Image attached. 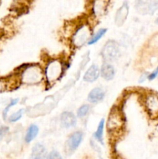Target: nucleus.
I'll use <instances>...</instances> for the list:
<instances>
[{"label":"nucleus","mask_w":158,"mask_h":159,"mask_svg":"<svg viewBox=\"0 0 158 159\" xmlns=\"http://www.w3.org/2000/svg\"><path fill=\"white\" fill-rule=\"evenodd\" d=\"M43 73L38 65H30L24 68L20 75V80L27 85L38 84L43 80Z\"/></svg>","instance_id":"1"},{"label":"nucleus","mask_w":158,"mask_h":159,"mask_svg":"<svg viewBox=\"0 0 158 159\" xmlns=\"http://www.w3.org/2000/svg\"><path fill=\"white\" fill-rule=\"evenodd\" d=\"M124 126L123 115L118 108H113L108 115L107 129L112 134H117L122 130Z\"/></svg>","instance_id":"2"},{"label":"nucleus","mask_w":158,"mask_h":159,"mask_svg":"<svg viewBox=\"0 0 158 159\" xmlns=\"http://www.w3.org/2000/svg\"><path fill=\"white\" fill-rule=\"evenodd\" d=\"M64 67L61 61L59 59L50 60L45 68V76L49 83L57 82L63 73Z\"/></svg>","instance_id":"3"},{"label":"nucleus","mask_w":158,"mask_h":159,"mask_svg":"<svg viewBox=\"0 0 158 159\" xmlns=\"http://www.w3.org/2000/svg\"><path fill=\"white\" fill-rule=\"evenodd\" d=\"M91 37V30L89 25L84 23L74 31L72 37V43L76 48H81L90 40Z\"/></svg>","instance_id":"4"},{"label":"nucleus","mask_w":158,"mask_h":159,"mask_svg":"<svg viewBox=\"0 0 158 159\" xmlns=\"http://www.w3.org/2000/svg\"><path fill=\"white\" fill-rule=\"evenodd\" d=\"M102 54L106 61H112L116 60L119 54V46L112 40L107 42L102 49Z\"/></svg>","instance_id":"5"},{"label":"nucleus","mask_w":158,"mask_h":159,"mask_svg":"<svg viewBox=\"0 0 158 159\" xmlns=\"http://www.w3.org/2000/svg\"><path fill=\"white\" fill-rule=\"evenodd\" d=\"M145 106L152 117L158 116V96L153 93L147 95L145 98Z\"/></svg>","instance_id":"6"},{"label":"nucleus","mask_w":158,"mask_h":159,"mask_svg":"<svg viewBox=\"0 0 158 159\" xmlns=\"http://www.w3.org/2000/svg\"><path fill=\"white\" fill-rule=\"evenodd\" d=\"M84 134L81 131H76L71 134L67 141V148L69 152H72L75 151L81 143L83 140Z\"/></svg>","instance_id":"7"},{"label":"nucleus","mask_w":158,"mask_h":159,"mask_svg":"<svg viewBox=\"0 0 158 159\" xmlns=\"http://www.w3.org/2000/svg\"><path fill=\"white\" fill-rule=\"evenodd\" d=\"M129 15V6L126 2L123 3L117 10L115 16V23L117 26H120L124 23Z\"/></svg>","instance_id":"8"},{"label":"nucleus","mask_w":158,"mask_h":159,"mask_svg":"<svg viewBox=\"0 0 158 159\" xmlns=\"http://www.w3.org/2000/svg\"><path fill=\"white\" fill-rule=\"evenodd\" d=\"M60 123L64 128H70L76 125L77 119L75 115L71 112H64L60 115Z\"/></svg>","instance_id":"9"},{"label":"nucleus","mask_w":158,"mask_h":159,"mask_svg":"<svg viewBox=\"0 0 158 159\" xmlns=\"http://www.w3.org/2000/svg\"><path fill=\"white\" fill-rule=\"evenodd\" d=\"M46 149L44 145L40 143H37L33 145L31 153L32 159H45L46 158Z\"/></svg>","instance_id":"10"},{"label":"nucleus","mask_w":158,"mask_h":159,"mask_svg":"<svg viewBox=\"0 0 158 159\" xmlns=\"http://www.w3.org/2000/svg\"><path fill=\"white\" fill-rule=\"evenodd\" d=\"M100 75V70L96 65H92L89 67L84 75V80L87 82H93L98 79Z\"/></svg>","instance_id":"11"},{"label":"nucleus","mask_w":158,"mask_h":159,"mask_svg":"<svg viewBox=\"0 0 158 159\" xmlns=\"http://www.w3.org/2000/svg\"><path fill=\"white\" fill-rule=\"evenodd\" d=\"M105 97V91L100 87L93 89L88 96V100L91 103H95L102 101Z\"/></svg>","instance_id":"12"},{"label":"nucleus","mask_w":158,"mask_h":159,"mask_svg":"<svg viewBox=\"0 0 158 159\" xmlns=\"http://www.w3.org/2000/svg\"><path fill=\"white\" fill-rule=\"evenodd\" d=\"M100 75L105 80H112L115 76V68L112 65L108 63H105L102 65L100 70Z\"/></svg>","instance_id":"13"},{"label":"nucleus","mask_w":158,"mask_h":159,"mask_svg":"<svg viewBox=\"0 0 158 159\" xmlns=\"http://www.w3.org/2000/svg\"><path fill=\"white\" fill-rule=\"evenodd\" d=\"M39 133V128L36 124H31L29 127H28L27 130H26V136H25V141L26 143H29L32 141H33L37 136Z\"/></svg>","instance_id":"14"},{"label":"nucleus","mask_w":158,"mask_h":159,"mask_svg":"<svg viewBox=\"0 0 158 159\" xmlns=\"http://www.w3.org/2000/svg\"><path fill=\"white\" fill-rule=\"evenodd\" d=\"M107 2L105 1H96L93 3L92 11L93 13L96 16H102V14L105 13V9H106Z\"/></svg>","instance_id":"15"},{"label":"nucleus","mask_w":158,"mask_h":159,"mask_svg":"<svg viewBox=\"0 0 158 159\" xmlns=\"http://www.w3.org/2000/svg\"><path fill=\"white\" fill-rule=\"evenodd\" d=\"M104 124H105V120L102 119L98 125L97 130L94 132V137L98 141L103 144V132H104Z\"/></svg>","instance_id":"16"},{"label":"nucleus","mask_w":158,"mask_h":159,"mask_svg":"<svg viewBox=\"0 0 158 159\" xmlns=\"http://www.w3.org/2000/svg\"><path fill=\"white\" fill-rule=\"evenodd\" d=\"M106 32H107V29H105V28H102V29H99V30H98L97 32L94 34V35L91 36V39H90V40L88 41V44L91 45V44H94V43H95L96 42L99 41V40H100V39L102 38V37H103L105 34H106Z\"/></svg>","instance_id":"17"},{"label":"nucleus","mask_w":158,"mask_h":159,"mask_svg":"<svg viewBox=\"0 0 158 159\" xmlns=\"http://www.w3.org/2000/svg\"><path fill=\"white\" fill-rule=\"evenodd\" d=\"M89 110H90V107L88 105H87V104L82 105L81 107H79V109L77 110V116L80 118L84 117V116H85L87 114H88Z\"/></svg>","instance_id":"18"},{"label":"nucleus","mask_w":158,"mask_h":159,"mask_svg":"<svg viewBox=\"0 0 158 159\" xmlns=\"http://www.w3.org/2000/svg\"><path fill=\"white\" fill-rule=\"evenodd\" d=\"M23 113H24V110H23V109H20V110H19L18 111L15 112V113H12V114L9 116V120L12 123L16 122V121H18L19 120H20V118H21L22 116H23Z\"/></svg>","instance_id":"19"},{"label":"nucleus","mask_w":158,"mask_h":159,"mask_svg":"<svg viewBox=\"0 0 158 159\" xmlns=\"http://www.w3.org/2000/svg\"><path fill=\"white\" fill-rule=\"evenodd\" d=\"M18 102H19V99H12V100L10 101V102H9V103L7 105V107L4 109V110H3V113H2V116H3V118H4V120L6 119V117H7L8 112H9V110H10V108H12L13 106H15V104L18 103Z\"/></svg>","instance_id":"20"},{"label":"nucleus","mask_w":158,"mask_h":159,"mask_svg":"<svg viewBox=\"0 0 158 159\" xmlns=\"http://www.w3.org/2000/svg\"><path fill=\"white\" fill-rule=\"evenodd\" d=\"M46 159H62L61 155L57 151H52L46 156Z\"/></svg>","instance_id":"21"},{"label":"nucleus","mask_w":158,"mask_h":159,"mask_svg":"<svg viewBox=\"0 0 158 159\" xmlns=\"http://www.w3.org/2000/svg\"><path fill=\"white\" fill-rule=\"evenodd\" d=\"M8 131H9V127L6 126H0V140L2 139Z\"/></svg>","instance_id":"22"},{"label":"nucleus","mask_w":158,"mask_h":159,"mask_svg":"<svg viewBox=\"0 0 158 159\" xmlns=\"http://www.w3.org/2000/svg\"><path fill=\"white\" fill-rule=\"evenodd\" d=\"M157 76H158V67L153 71V72H151L150 74L148 75V78H147V79H148L150 81H152L153 80V79H156Z\"/></svg>","instance_id":"23"},{"label":"nucleus","mask_w":158,"mask_h":159,"mask_svg":"<svg viewBox=\"0 0 158 159\" xmlns=\"http://www.w3.org/2000/svg\"><path fill=\"white\" fill-rule=\"evenodd\" d=\"M6 89V82L4 81H2L0 80V93L4 92Z\"/></svg>","instance_id":"24"},{"label":"nucleus","mask_w":158,"mask_h":159,"mask_svg":"<svg viewBox=\"0 0 158 159\" xmlns=\"http://www.w3.org/2000/svg\"><path fill=\"white\" fill-rule=\"evenodd\" d=\"M156 23H158V19H157V20H156Z\"/></svg>","instance_id":"25"}]
</instances>
